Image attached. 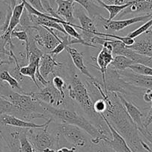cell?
I'll list each match as a JSON object with an SVG mask.
<instances>
[{"mask_svg": "<svg viewBox=\"0 0 152 152\" xmlns=\"http://www.w3.org/2000/svg\"><path fill=\"white\" fill-rule=\"evenodd\" d=\"M11 37L17 38L20 41L25 43V52H27L28 47V33L24 30H13L11 33Z\"/></svg>", "mask_w": 152, "mask_h": 152, "instance_id": "cell-29", "label": "cell"}, {"mask_svg": "<svg viewBox=\"0 0 152 152\" xmlns=\"http://www.w3.org/2000/svg\"><path fill=\"white\" fill-rule=\"evenodd\" d=\"M30 94L37 101L52 107L60 108L61 106L66 105L67 99L61 95L60 92L53 86L51 81L44 88L40 89L39 92H30Z\"/></svg>", "mask_w": 152, "mask_h": 152, "instance_id": "cell-9", "label": "cell"}, {"mask_svg": "<svg viewBox=\"0 0 152 152\" xmlns=\"http://www.w3.org/2000/svg\"><path fill=\"white\" fill-rule=\"evenodd\" d=\"M49 124L43 128L28 129V138L37 152H42L47 148H58L57 139L48 129Z\"/></svg>", "mask_w": 152, "mask_h": 152, "instance_id": "cell-5", "label": "cell"}, {"mask_svg": "<svg viewBox=\"0 0 152 152\" xmlns=\"http://www.w3.org/2000/svg\"><path fill=\"white\" fill-rule=\"evenodd\" d=\"M18 0H4V2L7 4L8 7H10V8L13 10L15 6L17 4Z\"/></svg>", "mask_w": 152, "mask_h": 152, "instance_id": "cell-38", "label": "cell"}, {"mask_svg": "<svg viewBox=\"0 0 152 152\" xmlns=\"http://www.w3.org/2000/svg\"><path fill=\"white\" fill-rule=\"evenodd\" d=\"M77 148L73 146H62L56 148L54 152H77Z\"/></svg>", "mask_w": 152, "mask_h": 152, "instance_id": "cell-35", "label": "cell"}, {"mask_svg": "<svg viewBox=\"0 0 152 152\" xmlns=\"http://www.w3.org/2000/svg\"><path fill=\"white\" fill-rule=\"evenodd\" d=\"M53 120V118L48 119L45 123L42 124V125H38L37 123H34L32 122H27V121L22 120V119H19L16 116H11V115L6 114V113H1L0 114V126H12L16 127V128H40L46 126L49 123L51 122Z\"/></svg>", "mask_w": 152, "mask_h": 152, "instance_id": "cell-11", "label": "cell"}, {"mask_svg": "<svg viewBox=\"0 0 152 152\" xmlns=\"http://www.w3.org/2000/svg\"><path fill=\"white\" fill-rule=\"evenodd\" d=\"M41 102V101H40ZM45 110L53 119L60 120L62 122L74 125L87 133L91 137V144H97L101 140L109 139L105 136L101 134L97 128L88 120L86 116L75 110L67 108H59L48 105L41 102Z\"/></svg>", "mask_w": 152, "mask_h": 152, "instance_id": "cell-3", "label": "cell"}, {"mask_svg": "<svg viewBox=\"0 0 152 152\" xmlns=\"http://www.w3.org/2000/svg\"><path fill=\"white\" fill-rule=\"evenodd\" d=\"M7 46V42L5 41L2 36H0V55H7V57L9 56L10 54V50L6 49V46Z\"/></svg>", "mask_w": 152, "mask_h": 152, "instance_id": "cell-34", "label": "cell"}, {"mask_svg": "<svg viewBox=\"0 0 152 152\" xmlns=\"http://www.w3.org/2000/svg\"><path fill=\"white\" fill-rule=\"evenodd\" d=\"M14 63V61L13 59H9V60H3L1 59L0 58V66L3 65H5V64H11Z\"/></svg>", "mask_w": 152, "mask_h": 152, "instance_id": "cell-39", "label": "cell"}, {"mask_svg": "<svg viewBox=\"0 0 152 152\" xmlns=\"http://www.w3.org/2000/svg\"><path fill=\"white\" fill-rule=\"evenodd\" d=\"M56 55L49 53H44L41 57L39 63V70L43 77L47 79L51 74H54L57 67H62L63 63L59 62L54 58Z\"/></svg>", "mask_w": 152, "mask_h": 152, "instance_id": "cell-14", "label": "cell"}, {"mask_svg": "<svg viewBox=\"0 0 152 152\" xmlns=\"http://www.w3.org/2000/svg\"><path fill=\"white\" fill-rule=\"evenodd\" d=\"M152 18V13L145 15H140V16H134L130 19H122V20H108V19L104 16L99 15L94 18V20L95 22H99L100 25L103 27L106 34H111L115 31H120L133 24L138 23V22H145L149 20Z\"/></svg>", "mask_w": 152, "mask_h": 152, "instance_id": "cell-8", "label": "cell"}, {"mask_svg": "<svg viewBox=\"0 0 152 152\" xmlns=\"http://www.w3.org/2000/svg\"><path fill=\"white\" fill-rule=\"evenodd\" d=\"M134 39V43L132 46H128L137 53L152 58V34L145 33Z\"/></svg>", "mask_w": 152, "mask_h": 152, "instance_id": "cell-15", "label": "cell"}, {"mask_svg": "<svg viewBox=\"0 0 152 152\" xmlns=\"http://www.w3.org/2000/svg\"><path fill=\"white\" fill-rule=\"evenodd\" d=\"M117 94H118L119 98H120L122 104L124 106L126 112H127L128 114L129 115L131 119H132V120H133V122H134L135 125H137L138 129H139V128H145L143 125L144 115L143 113H142V112L141 111V110L137 107V105H135L132 101L126 99L125 97L123 96L122 94L118 93V92H117Z\"/></svg>", "mask_w": 152, "mask_h": 152, "instance_id": "cell-16", "label": "cell"}, {"mask_svg": "<svg viewBox=\"0 0 152 152\" xmlns=\"http://www.w3.org/2000/svg\"><path fill=\"white\" fill-rule=\"evenodd\" d=\"M86 11V10L81 5L77 3L76 4H74V17L77 18L80 23L82 38L87 43L88 46L96 48V46L93 45L92 42L96 36L95 34L98 32L97 26L95 21L91 18Z\"/></svg>", "mask_w": 152, "mask_h": 152, "instance_id": "cell-7", "label": "cell"}, {"mask_svg": "<svg viewBox=\"0 0 152 152\" xmlns=\"http://www.w3.org/2000/svg\"><path fill=\"white\" fill-rule=\"evenodd\" d=\"M102 2L106 4H114V0H100Z\"/></svg>", "mask_w": 152, "mask_h": 152, "instance_id": "cell-41", "label": "cell"}, {"mask_svg": "<svg viewBox=\"0 0 152 152\" xmlns=\"http://www.w3.org/2000/svg\"><path fill=\"white\" fill-rule=\"evenodd\" d=\"M138 131H139V132L140 133V134L142 135V137H143L144 139L148 142V144L149 145V146L152 149V134L149 132L148 128H139Z\"/></svg>", "mask_w": 152, "mask_h": 152, "instance_id": "cell-32", "label": "cell"}, {"mask_svg": "<svg viewBox=\"0 0 152 152\" xmlns=\"http://www.w3.org/2000/svg\"><path fill=\"white\" fill-rule=\"evenodd\" d=\"M101 98L106 102L103 114L111 126L123 137L133 152H152V149L138 131V128L126 112L117 92L99 89ZM101 115V114H100Z\"/></svg>", "mask_w": 152, "mask_h": 152, "instance_id": "cell-1", "label": "cell"}, {"mask_svg": "<svg viewBox=\"0 0 152 152\" xmlns=\"http://www.w3.org/2000/svg\"><path fill=\"white\" fill-rule=\"evenodd\" d=\"M82 152H117L108 145L104 140H101L97 144H91L86 150Z\"/></svg>", "mask_w": 152, "mask_h": 152, "instance_id": "cell-24", "label": "cell"}, {"mask_svg": "<svg viewBox=\"0 0 152 152\" xmlns=\"http://www.w3.org/2000/svg\"><path fill=\"white\" fill-rule=\"evenodd\" d=\"M61 25H62V26L63 27L65 33H66L68 35H69L70 37H73V38L74 39H77V40H83L81 34H80V33H79L78 31L74 28H77L81 30V27H80V25H72V24L68 23V22L61 24Z\"/></svg>", "mask_w": 152, "mask_h": 152, "instance_id": "cell-26", "label": "cell"}, {"mask_svg": "<svg viewBox=\"0 0 152 152\" xmlns=\"http://www.w3.org/2000/svg\"><path fill=\"white\" fill-rule=\"evenodd\" d=\"M1 97H0V99H1Z\"/></svg>", "mask_w": 152, "mask_h": 152, "instance_id": "cell-45", "label": "cell"}, {"mask_svg": "<svg viewBox=\"0 0 152 152\" xmlns=\"http://www.w3.org/2000/svg\"><path fill=\"white\" fill-rule=\"evenodd\" d=\"M65 50H66L67 52L69 54L70 57H71V60H72L73 61V63L74 64L76 68H77L82 74L88 77L89 79H91V80L95 78V77L91 74L88 67L86 66V64H85L83 53L80 52L76 48L72 47V46H71L65 48Z\"/></svg>", "mask_w": 152, "mask_h": 152, "instance_id": "cell-18", "label": "cell"}, {"mask_svg": "<svg viewBox=\"0 0 152 152\" xmlns=\"http://www.w3.org/2000/svg\"><path fill=\"white\" fill-rule=\"evenodd\" d=\"M22 128L12 126H0V132L5 140L9 152H22L19 143V135Z\"/></svg>", "mask_w": 152, "mask_h": 152, "instance_id": "cell-12", "label": "cell"}, {"mask_svg": "<svg viewBox=\"0 0 152 152\" xmlns=\"http://www.w3.org/2000/svg\"><path fill=\"white\" fill-rule=\"evenodd\" d=\"M131 0H114V4H116V5H123V4H127Z\"/></svg>", "mask_w": 152, "mask_h": 152, "instance_id": "cell-40", "label": "cell"}, {"mask_svg": "<svg viewBox=\"0 0 152 152\" xmlns=\"http://www.w3.org/2000/svg\"><path fill=\"white\" fill-rule=\"evenodd\" d=\"M145 33H148V34H152V27H151V29L150 31H147Z\"/></svg>", "mask_w": 152, "mask_h": 152, "instance_id": "cell-43", "label": "cell"}, {"mask_svg": "<svg viewBox=\"0 0 152 152\" xmlns=\"http://www.w3.org/2000/svg\"><path fill=\"white\" fill-rule=\"evenodd\" d=\"M0 81L5 82L12 89H17L21 93L27 92L22 89L20 83L10 75V73L7 70H3V71L0 72Z\"/></svg>", "mask_w": 152, "mask_h": 152, "instance_id": "cell-21", "label": "cell"}, {"mask_svg": "<svg viewBox=\"0 0 152 152\" xmlns=\"http://www.w3.org/2000/svg\"><path fill=\"white\" fill-rule=\"evenodd\" d=\"M120 78L126 83L135 88L152 89V77L134 72L130 69L123 71H117Z\"/></svg>", "mask_w": 152, "mask_h": 152, "instance_id": "cell-10", "label": "cell"}, {"mask_svg": "<svg viewBox=\"0 0 152 152\" xmlns=\"http://www.w3.org/2000/svg\"><path fill=\"white\" fill-rule=\"evenodd\" d=\"M39 67V64L37 63H29L28 65L22 66L19 68V72L22 75L27 77H29L33 83H34L37 89H40V86L38 83H37V80L35 78V73L37 71V69Z\"/></svg>", "mask_w": 152, "mask_h": 152, "instance_id": "cell-22", "label": "cell"}, {"mask_svg": "<svg viewBox=\"0 0 152 152\" xmlns=\"http://www.w3.org/2000/svg\"><path fill=\"white\" fill-rule=\"evenodd\" d=\"M129 69H132L134 72L138 73L140 75H144L147 76H151L152 77V67L148 66L142 65V64H133L131 66Z\"/></svg>", "mask_w": 152, "mask_h": 152, "instance_id": "cell-28", "label": "cell"}, {"mask_svg": "<svg viewBox=\"0 0 152 152\" xmlns=\"http://www.w3.org/2000/svg\"><path fill=\"white\" fill-rule=\"evenodd\" d=\"M66 89L70 98L75 101L82 109L88 120L96 127L98 131L108 139H111V134L108 125L100 114H98L94 109V101L92 100L87 86L81 80L76 73L71 75L70 83L67 85Z\"/></svg>", "mask_w": 152, "mask_h": 152, "instance_id": "cell-2", "label": "cell"}, {"mask_svg": "<svg viewBox=\"0 0 152 152\" xmlns=\"http://www.w3.org/2000/svg\"><path fill=\"white\" fill-rule=\"evenodd\" d=\"M27 131H28V128H22L19 133V139L21 151L22 152H37L34 148L33 147L31 142L28 139Z\"/></svg>", "mask_w": 152, "mask_h": 152, "instance_id": "cell-23", "label": "cell"}, {"mask_svg": "<svg viewBox=\"0 0 152 152\" xmlns=\"http://www.w3.org/2000/svg\"><path fill=\"white\" fill-rule=\"evenodd\" d=\"M51 83L53 85V86L60 92L61 95L63 98H66L65 89L67 88V85L68 84L66 83L65 80L61 76L58 75H54V76L52 78Z\"/></svg>", "mask_w": 152, "mask_h": 152, "instance_id": "cell-25", "label": "cell"}, {"mask_svg": "<svg viewBox=\"0 0 152 152\" xmlns=\"http://www.w3.org/2000/svg\"><path fill=\"white\" fill-rule=\"evenodd\" d=\"M56 4L58 6L56 13L68 23L77 25L74 23V1L73 0H56Z\"/></svg>", "mask_w": 152, "mask_h": 152, "instance_id": "cell-17", "label": "cell"}, {"mask_svg": "<svg viewBox=\"0 0 152 152\" xmlns=\"http://www.w3.org/2000/svg\"><path fill=\"white\" fill-rule=\"evenodd\" d=\"M102 117L103 118L104 121L108 125V128H109L111 134V139H106L104 140L107 144L109 146H111L112 148H114L116 151L117 152H133L131 150L130 148L128 145L127 142L126 140L123 139V137L111 126L110 122H108V119L105 118V116L103 114H101Z\"/></svg>", "mask_w": 152, "mask_h": 152, "instance_id": "cell-13", "label": "cell"}, {"mask_svg": "<svg viewBox=\"0 0 152 152\" xmlns=\"http://www.w3.org/2000/svg\"><path fill=\"white\" fill-rule=\"evenodd\" d=\"M19 25L22 28V30H24L25 31H27L30 28H32L34 27V24H33L32 21H31L29 13L25 9V7L24 8L22 15H21Z\"/></svg>", "mask_w": 152, "mask_h": 152, "instance_id": "cell-27", "label": "cell"}, {"mask_svg": "<svg viewBox=\"0 0 152 152\" xmlns=\"http://www.w3.org/2000/svg\"><path fill=\"white\" fill-rule=\"evenodd\" d=\"M29 4H31L34 8H35L36 10H39V12L42 13H45V10L44 7H43L42 4L41 0H25Z\"/></svg>", "mask_w": 152, "mask_h": 152, "instance_id": "cell-33", "label": "cell"}, {"mask_svg": "<svg viewBox=\"0 0 152 152\" xmlns=\"http://www.w3.org/2000/svg\"><path fill=\"white\" fill-rule=\"evenodd\" d=\"M7 7H8V6L4 1H2V2L0 1V36L2 34L3 27H4L6 17H7Z\"/></svg>", "mask_w": 152, "mask_h": 152, "instance_id": "cell-30", "label": "cell"}, {"mask_svg": "<svg viewBox=\"0 0 152 152\" xmlns=\"http://www.w3.org/2000/svg\"><path fill=\"white\" fill-rule=\"evenodd\" d=\"M143 100L147 103L152 102V89H145V92L143 95Z\"/></svg>", "mask_w": 152, "mask_h": 152, "instance_id": "cell-37", "label": "cell"}, {"mask_svg": "<svg viewBox=\"0 0 152 152\" xmlns=\"http://www.w3.org/2000/svg\"><path fill=\"white\" fill-rule=\"evenodd\" d=\"M48 1L50 2V4H51V6L54 5V4H56V0H48Z\"/></svg>", "mask_w": 152, "mask_h": 152, "instance_id": "cell-42", "label": "cell"}, {"mask_svg": "<svg viewBox=\"0 0 152 152\" xmlns=\"http://www.w3.org/2000/svg\"><path fill=\"white\" fill-rule=\"evenodd\" d=\"M50 130L53 134L62 137L70 146L77 148V152H82L91 145V137L81 128L65 122L54 123Z\"/></svg>", "mask_w": 152, "mask_h": 152, "instance_id": "cell-4", "label": "cell"}, {"mask_svg": "<svg viewBox=\"0 0 152 152\" xmlns=\"http://www.w3.org/2000/svg\"><path fill=\"white\" fill-rule=\"evenodd\" d=\"M0 152H9L8 146L0 132Z\"/></svg>", "mask_w": 152, "mask_h": 152, "instance_id": "cell-36", "label": "cell"}, {"mask_svg": "<svg viewBox=\"0 0 152 152\" xmlns=\"http://www.w3.org/2000/svg\"><path fill=\"white\" fill-rule=\"evenodd\" d=\"M148 131H149V130H148ZM149 132L151 133V134H152V130H150V131H149Z\"/></svg>", "mask_w": 152, "mask_h": 152, "instance_id": "cell-44", "label": "cell"}, {"mask_svg": "<svg viewBox=\"0 0 152 152\" xmlns=\"http://www.w3.org/2000/svg\"><path fill=\"white\" fill-rule=\"evenodd\" d=\"M94 109L98 114H102L106 110V102L102 98H98L94 101Z\"/></svg>", "mask_w": 152, "mask_h": 152, "instance_id": "cell-31", "label": "cell"}, {"mask_svg": "<svg viewBox=\"0 0 152 152\" xmlns=\"http://www.w3.org/2000/svg\"><path fill=\"white\" fill-rule=\"evenodd\" d=\"M133 64H134L133 61L127 57L123 55H115L113 58V61L108 66V68L116 71H123L129 69Z\"/></svg>", "mask_w": 152, "mask_h": 152, "instance_id": "cell-20", "label": "cell"}, {"mask_svg": "<svg viewBox=\"0 0 152 152\" xmlns=\"http://www.w3.org/2000/svg\"><path fill=\"white\" fill-rule=\"evenodd\" d=\"M30 32L34 37L38 47L43 52V49L49 53L62 42L59 36L53 29L42 25H37L30 28L26 32Z\"/></svg>", "mask_w": 152, "mask_h": 152, "instance_id": "cell-6", "label": "cell"}, {"mask_svg": "<svg viewBox=\"0 0 152 152\" xmlns=\"http://www.w3.org/2000/svg\"><path fill=\"white\" fill-rule=\"evenodd\" d=\"M113 58H114V56H113L112 52L105 47H102L96 58V64L102 74V85H103L105 92H107L106 87H105V74H106L108 66L113 61Z\"/></svg>", "mask_w": 152, "mask_h": 152, "instance_id": "cell-19", "label": "cell"}]
</instances>
